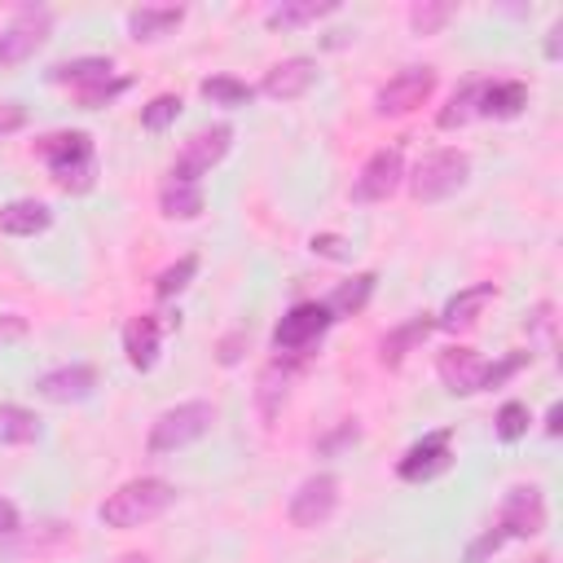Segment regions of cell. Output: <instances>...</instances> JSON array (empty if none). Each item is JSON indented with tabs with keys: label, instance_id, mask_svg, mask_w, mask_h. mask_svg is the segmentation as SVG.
Masks as SVG:
<instances>
[{
	"label": "cell",
	"instance_id": "obj_10",
	"mask_svg": "<svg viewBox=\"0 0 563 563\" xmlns=\"http://www.w3.org/2000/svg\"><path fill=\"white\" fill-rule=\"evenodd\" d=\"M506 541L510 537H537L545 528V497L537 484H515L506 497H501V510H497V523H493Z\"/></svg>",
	"mask_w": 563,
	"mask_h": 563
},
{
	"label": "cell",
	"instance_id": "obj_25",
	"mask_svg": "<svg viewBox=\"0 0 563 563\" xmlns=\"http://www.w3.org/2000/svg\"><path fill=\"white\" fill-rule=\"evenodd\" d=\"M374 286H378V277H374V273H356V277L339 282V286L330 290V299H321V303H325V312L339 321V317H352V312H361V308L369 303Z\"/></svg>",
	"mask_w": 563,
	"mask_h": 563
},
{
	"label": "cell",
	"instance_id": "obj_35",
	"mask_svg": "<svg viewBox=\"0 0 563 563\" xmlns=\"http://www.w3.org/2000/svg\"><path fill=\"white\" fill-rule=\"evenodd\" d=\"M501 545H506V537H501L497 528H488L484 537H475V541L466 545V563H484V559H488L493 550H501Z\"/></svg>",
	"mask_w": 563,
	"mask_h": 563
},
{
	"label": "cell",
	"instance_id": "obj_31",
	"mask_svg": "<svg viewBox=\"0 0 563 563\" xmlns=\"http://www.w3.org/2000/svg\"><path fill=\"white\" fill-rule=\"evenodd\" d=\"M528 405L523 400H506L501 409H497V418H493V431H497V440L501 444H515V440H523L528 435Z\"/></svg>",
	"mask_w": 563,
	"mask_h": 563
},
{
	"label": "cell",
	"instance_id": "obj_4",
	"mask_svg": "<svg viewBox=\"0 0 563 563\" xmlns=\"http://www.w3.org/2000/svg\"><path fill=\"white\" fill-rule=\"evenodd\" d=\"M471 176V158L462 150H431L418 158L413 176H409V189L418 202H444L449 194H457Z\"/></svg>",
	"mask_w": 563,
	"mask_h": 563
},
{
	"label": "cell",
	"instance_id": "obj_36",
	"mask_svg": "<svg viewBox=\"0 0 563 563\" xmlns=\"http://www.w3.org/2000/svg\"><path fill=\"white\" fill-rule=\"evenodd\" d=\"M317 255H325V260H347V242L339 238V233H312V242H308Z\"/></svg>",
	"mask_w": 563,
	"mask_h": 563
},
{
	"label": "cell",
	"instance_id": "obj_1",
	"mask_svg": "<svg viewBox=\"0 0 563 563\" xmlns=\"http://www.w3.org/2000/svg\"><path fill=\"white\" fill-rule=\"evenodd\" d=\"M172 506H176V484H167V479H158V475H141V479L119 484V488L97 506V515H101L106 528H141V523L158 519V515L172 510Z\"/></svg>",
	"mask_w": 563,
	"mask_h": 563
},
{
	"label": "cell",
	"instance_id": "obj_42",
	"mask_svg": "<svg viewBox=\"0 0 563 563\" xmlns=\"http://www.w3.org/2000/svg\"><path fill=\"white\" fill-rule=\"evenodd\" d=\"M559 418H563V405L554 400V405H550V413H545V435H559Z\"/></svg>",
	"mask_w": 563,
	"mask_h": 563
},
{
	"label": "cell",
	"instance_id": "obj_21",
	"mask_svg": "<svg viewBox=\"0 0 563 563\" xmlns=\"http://www.w3.org/2000/svg\"><path fill=\"white\" fill-rule=\"evenodd\" d=\"M290 374H295L290 356H277V361H268V365H264L260 387H255V405H260V418H264V422H273V418L282 413V405H286V387H290Z\"/></svg>",
	"mask_w": 563,
	"mask_h": 563
},
{
	"label": "cell",
	"instance_id": "obj_28",
	"mask_svg": "<svg viewBox=\"0 0 563 563\" xmlns=\"http://www.w3.org/2000/svg\"><path fill=\"white\" fill-rule=\"evenodd\" d=\"M479 88H484V79H471V84H462V88L449 97V106L435 114V123H440V128H462V123L479 119Z\"/></svg>",
	"mask_w": 563,
	"mask_h": 563
},
{
	"label": "cell",
	"instance_id": "obj_12",
	"mask_svg": "<svg viewBox=\"0 0 563 563\" xmlns=\"http://www.w3.org/2000/svg\"><path fill=\"white\" fill-rule=\"evenodd\" d=\"M400 176H405V158H400V150H396V145H383V150H374V154L365 158V167L356 172V180H352V198H356V202H383V198L396 194Z\"/></svg>",
	"mask_w": 563,
	"mask_h": 563
},
{
	"label": "cell",
	"instance_id": "obj_16",
	"mask_svg": "<svg viewBox=\"0 0 563 563\" xmlns=\"http://www.w3.org/2000/svg\"><path fill=\"white\" fill-rule=\"evenodd\" d=\"M158 347H163V321L154 312H141L123 325V352H128L132 369H154Z\"/></svg>",
	"mask_w": 563,
	"mask_h": 563
},
{
	"label": "cell",
	"instance_id": "obj_39",
	"mask_svg": "<svg viewBox=\"0 0 563 563\" xmlns=\"http://www.w3.org/2000/svg\"><path fill=\"white\" fill-rule=\"evenodd\" d=\"M22 334H26V317L0 312V343H13V339H22Z\"/></svg>",
	"mask_w": 563,
	"mask_h": 563
},
{
	"label": "cell",
	"instance_id": "obj_14",
	"mask_svg": "<svg viewBox=\"0 0 563 563\" xmlns=\"http://www.w3.org/2000/svg\"><path fill=\"white\" fill-rule=\"evenodd\" d=\"M435 369H440V383H444L453 396H475V391H484L488 361H484L475 347H444L440 361H435Z\"/></svg>",
	"mask_w": 563,
	"mask_h": 563
},
{
	"label": "cell",
	"instance_id": "obj_8",
	"mask_svg": "<svg viewBox=\"0 0 563 563\" xmlns=\"http://www.w3.org/2000/svg\"><path fill=\"white\" fill-rule=\"evenodd\" d=\"M431 92H435V70H431V66H405V70H396V75L374 92V110H378V114H409V110H418Z\"/></svg>",
	"mask_w": 563,
	"mask_h": 563
},
{
	"label": "cell",
	"instance_id": "obj_34",
	"mask_svg": "<svg viewBox=\"0 0 563 563\" xmlns=\"http://www.w3.org/2000/svg\"><path fill=\"white\" fill-rule=\"evenodd\" d=\"M119 92H128V79H123V75H110V79H97V84H88V88H75V101H79L84 110H101V106H110Z\"/></svg>",
	"mask_w": 563,
	"mask_h": 563
},
{
	"label": "cell",
	"instance_id": "obj_6",
	"mask_svg": "<svg viewBox=\"0 0 563 563\" xmlns=\"http://www.w3.org/2000/svg\"><path fill=\"white\" fill-rule=\"evenodd\" d=\"M48 31H53V9H44V4H22V9L13 13V22L0 31V66H18V62L35 57V53L44 48Z\"/></svg>",
	"mask_w": 563,
	"mask_h": 563
},
{
	"label": "cell",
	"instance_id": "obj_15",
	"mask_svg": "<svg viewBox=\"0 0 563 563\" xmlns=\"http://www.w3.org/2000/svg\"><path fill=\"white\" fill-rule=\"evenodd\" d=\"M312 79H317V62L312 57H286V62L264 70L260 92L273 97V101H295V97H303L312 88Z\"/></svg>",
	"mask_w": 563,
	"mask_h": 563
},
{
	"label": "cell",
	"instance_id": "obj_41",
	"mask_svg": "<svg viewBox=\"0 0 563 563\" xmlns=\"http://www.w3.org/2000/svg\"><path fill=\"white\" fill-rule=\"evenodd\" d=\"M13 528H18V506L9 497H0V537L13 532Z\"/></svg>",
	"mask_w": 563,
	"mask_h": 563
},
{
	"label": "cell",
	"instance_id": "obj_27",
	"mask_svg": "<svg viewBox=\"0 0 563 563\" xmlns=\"http://www.w3.org/2000/svg\"><path fill=\"white\" fill-rule=\"evenodd\" d=\"M198 92H202L211 106H229V110L251 106V97H255V88H251L246 79H238V75H207V79L198 84Z\"/></svg>",
	"mask_w": 563,
	"mask_h": 563
},
{
	"label": "cell",
	"instance_id": "obj_11",
	"mask_svg": "<svg viewBox=\"0 0 563 563\" xmlns=\"http://www.w3.org/2000/svg\"><path fill=\"white\" fill-rule=\"evenodd\" d=\"M453 431H427L418 444H409L405 449V457L396 462V475L405 479V484H427V479H435L440 471H449V462H453Z\"/></svg>",
	"mask_w": 563,
	"mask_h": 563
},
{
	"label": "cell",
	"instance_id": "obj_38",
	"mask_svg": "<svg viewBox=\"0 0 563 563\" xmlns=\"http://www.w3.org/2000/svg\"><path fill=\"white\" fill-rule=\"evenodd\" d=\"M18 128H26L22 101H0V136H9V132H18Z\"/></svg>",
	"mask_w": 563,
	"mask_h": 563
},
{
	"label": "cell",
	"instance_id": "obj_2",
	"mask_svg": "<svg viewBox=\"0 0 563 563\" xmlns=\"http://www.w3.org/2000/svg\"><path fill=\"white\" fill-rule=\"evenodd\" d=\"M40 158L48 163L57 189H66V194H84V189H92V180H97L92 136L79 132V128H75V132H53V136H44V141H40Z\"/></svg>",
	"mask_w": 563,
	"mask_h": 563
},
{
	"label": "cell",
	"instance_id": "obj_24",
	"mask_svg": "<svg viewBox=\"0 0 563 563\" xmlns=\"http://www.w3.org/2000/svg\"><path fill=\"white\" fill-rule=\"evenodd\" d=\"M431 330H435V317H427V312H418V317H409L405 325H396V330L383 339V347H378L383 365H391V369H396V365H400V361H405V356H409V352H413Z\"/></svg>",
	"mask_w": 563,
	"mask_h": 563
},
{
	"label": "cell",
	"instance_id": "obj_3",
	"mask_svg": "<svg viewBox=\"0 0 563 563\" xmlns=\"http://www.w3.org/2000/svg\"><path fill=\"white\" fill-rule=\"evenodd\" d=\"M216 422V405L211 400H185V405H172L163 409L154 422H150V435H145V449L154 457H167L194 440H202Z\"/></svg>",
	"mask_w": 563,
	"mask_h": 563
},
{
	"label": "cell",
	"instance_id": "obj_32",
	"mask_svg": "<svg viewBox=\"0 0 563 563\" xmlns=\"http://www.w3.org/2000/svg\"><path fill=\"white\" fill-rule=\"evenodd\" d=\"M180 119V97L176 92H158L150 106H141V128L145 132H163Z\"/></svg>",
	"mask_w": 563,
	"mask_h": 563
},
{
	"label": "cell",
	"instance_id": "obj_17",
	"mask_svg": "<svg viewBox=\"0 0 563 563\" xmlns=\"http://www.w3.org/2000/svg\"><path fill=\"white\" fill-rule=\"evenodd\" d=\"M493 299H497V286H493V282L462 286L457 295H449V303H444V312L435 317V325H444V330H462V325H471V321L484 312V303H493Z\"/></svg>",
	"mask_w": 563,
	"mask_h": 563
},
{
	"label": "cell",
	"instance_id": "obj_18",
	"mask_svg": "<svg viewBox=\"0 0 563 563\" xmlns=\"http://www.w3.org/2000/svg\"><path fill=\"white\" fill-rule=\"evenodd\" d=\"M48 224H53V211L40 198H13L0 207V233H9V238H35Z\"/></svg>",
	"mask_w": 563,
	"mask_h": 563
},
{
	"label": "cell",
	"instance_id": "obj_43",
	"mask_svg": "<svg viewBox=\"0 0 563 563\" xmlns=\"http://www.w3.org/2000/svg\"><path fill=\"white\" fill-rule=\"evenodd\" d=\"M559 35H563V26H550V40H545V57H559Z\"/></svg>",
	"mask_w": 563,
	"mask_h": 563
},
{
	"label": "cell",
	"instance_id": "obj_40",
	"mask_svg": "<svg viewBox=\"0 0 563 563\" xmlns=\"http://www.w3.org/2000/svg\"><path fill=\"white\" fill-rule=\"evenodd\" d=\"M356 435H361V431H356V422H343L330 440H321V449H339V444H347V440H356Z\"/></svg>",
	"mask_w": 563,
	"mask_h": 563
},
{
	"label": "cell",
	"instance_id": "obj_5",
	"mask_svg": "<svg viewBox=\"0 0 563 563\" xmlns=\"http://www.w3.org/2000/svg\"><path fill=\"white\" fill-rule=\"evenodd\" d=\"M330 312H325V303H317V299H303V303H295V308H286L282 312V321L273 325V347L282 352V356H303L325 330H330Z\"/></svg>",
	"mask_w": 563,
	"mask_h": 563
},
{
	"label": "cell",
	"instance_id": "obj_20",
	"mask_svg": "<svg viewBox=\"0 0 563 563\" xmlns=\"http://www.w3.org/2000/svg\"><path fill=\"white\" fill-rule=\"evenodd\" d=\"M523 106H528V88L519 79H484V88H479L484 119H515Z\"/></svg>",
	"mask_w": 563,
	"mask_h": 563
},
{
	"label": "cell",
	"instance_id": "obj_29",
	"mask_svg": "<svg viewBox=\"0 0 563 563\" xmlns=\"http://www.w3.org/2000/svg\"><path fill=\"white\" fill-rule=\"evenodd\" d=\"M40 435V418L22 405H0V444H31Z\"/></svg>",
	"mask_w": 563,
	"mask_h": 563
},
{
	"label": "cell",
	"instance_id": "obj_45",
	"mask_svg": "<svg viewBox=\"0 0 563 563\" xmlns=\"http://www.w3.org/2000/svg\"><path fill=\"white\" fill-rule=\"evenodd\" d=\"M537 563H554V559H550V554H541V559H537Z\"/></svg>",
	"mask_w": 563,
	"mask_h": 563
},
{
	"label": "cell",
	"instance_id": "obj_30",
	"mask_svg": "<svg viewBox=\"0 0 563 563\" xmlns=\"http://www.w3.org/2000/svg\"><path fill=\"white\" fill-rule=\"evenodd\" d=\"M194 273H198V255H180L176 264H167V268L154 277V295H158V299L180 295V290L194 282Z\"/></svg>",
	"mask_w": 563,
	"mask_h": 563
},
{
	"label": "cell",
	"instance_id": "obj_7",
	"mask_svg": "<svg viewBox=\"0 0 563 563\" xmlns=\"http://www.w3.org/2000/svg\"><path fill=\"white\" fill-rule=\"evenodd\" d=\"M229 145H233V128L229 123H211V128H198L185 145H180V154H176V163H172V176L176 180H202L224 154H229Z\"/></svg>",
	"mask_w": 563,
	"mask_h": 563
},
{
	"label": "cell",
	"instance_id": "obj_37",
	"mask_svg": "<svg viewBox=\"0 0 563 563\" xmlns=\"http://www.w3.org/2000/svg\"><path fill=\"white\" fill-rule=\"evenodd\" d=\"M242 347H246V330H233V334H224V339H220V347H216L220 365H238V361H242Z\"/></svg>",
	"mask_w": 563,
	"mask_h": 563
},
{
	"label": "cell",
	"instance_id": "obj_22",
	"mask_svg": "<svg viewBox=\"0 0 563 563\" xmlns=\"http://www.w3.org/2000/svg\"><path fill=\"white\" fill-rule=\"evenodd\" d=\"M334 9H339L334 0H282V4H273L264 13V26L268 31H295V26H308V22H317V18L334 13Z\"/></svg>",
	"mask_w": 563,
	"mask_h": 563
},
{
	"label": "cell",
	"instance_id": "obj_33",
	"mask_svg": "<svg viewBox=\"0 0 563 563\" xmlns=\"http://www.w3.org/2000/svg\"><path fill=\"white\" fill-rule=\"evenodd\" d=\"M449 18H453V4H440V0H422V4L409 9V26H413V35H435Z\"/></svg>",
	"mask_w": 563,
	"mask_h": 563
},
{
	"label": "cell",
	"instance_id": "obj_44",
	"mask_svg": "<svg viewBox=\"0 0 563 563\" xmlns=\"http://www.w3.org/2000/svg\"><path fill=\"white\" fill-rule=\"evenodd\" d=\"M119 563H150V559H145V554H123Z\"/></svg>",
	"mask_w": 563,
	"mask_h": 563
},
{
	"label": "cell",
	"instance_id": "obj_23",
	"mask_svg": "<svg viewBox=\"0 0 563 563\" xmlns=\"http://www.w3.org/2000/svg\"><path fill=\"white\" fill-rule=\"evenodd\" d=\"M158 207H163V216H167V220H194V216H202L207 198H202V185L167 176V180H163V189H158Z\"/></svg>",
	"mask_w": 563,
	"mask_h": 563
},
{
	"label": "cell",
	"instance_id": "obj_9",
	"mask_svg": "<svg viewBox=\"0 0 563 563\" xmlns=\"http://www.w3.org/2000/svg\"><path fill=\"white\" fill-rule=\"evenodd\" d=\"M334 506H339V479H334L330 471H317V475H308V479L290 493L286 515H290L295 528H321V523L334 515Z\"/></svg>",
	"mask_w": 563,
	"mask_h": 563
},
{
	"label": "cell",
	"instance_id": "obj_19",
	"mask_svg": "<svg viewBox=\"0 0 563 563\" xmlns=\"http://www.w3.org/2000/svg\"><path fill=\"white\" fill-rule=\"evenodd\" d=\"M185 22L180 4H141L128 13V35L132 40H163Z\"/></svg>",
	"mask_w": 563,
	"mask_h": 563
},
{
	"label": "cell",
	"instance_id": "obj_13",
	"mask_svg": "<svg viewBox=\"0 0 563 563\" xmlns=\"http://www.w3.org/2000/svg\"><path fill=\"white\" fill-rule=\"evenodd\" d=\"M97 391V369L92 365H53L35 378V396L53 400V405H75V400H88Z\"/></svg>",
	"mask_w": 563,
	"mask_h": 563
},
{
	"label": "cell",
	"instance_id": "obj_26",
	"mask_svg": "<svg viewBox=\"0 0 563 563\" xmlns=\"http://www.w3.org/2000/svg\"><path fill=\"white\" fill-rule=\"evenodd\" d=\"M110 75H114L110 57H70V62H57V66L48 70L53 84H70V88H88V84L110 79Z\"/></svg>",
	"mask_w": 563,
	"mask_h": 563
}]
</instances>
